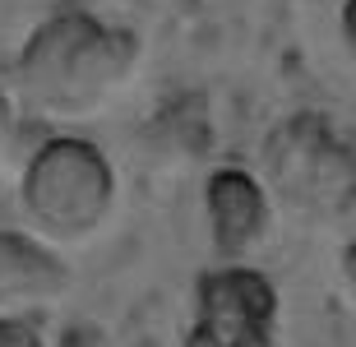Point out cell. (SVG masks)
I'll return each mask as SVG.
<instances>
[{"instance_id": "1", "label": "cell", "mask_w": 356, "mask_h": 347, "mask_svg": "<svg viewBox=\"0 0 356 347\" xmlns=\"http://www.w3.org/2000/svg\"><path fill=\"white\" fill-rule=\"evenodd\" d=\"M134 60H139V38L130 28L106 24L92 10H56L19 47L14 88L38 116H92L106 97L125 88Z\"/></svg>"}, {"instance_id": "2", "label": "cell", "mask_w": 356, "mask_h": 347, "mask_svg": "<svg viewBox=\"0 0 356 347\" xmlns=\"http://www.w3.org/2000/svg\"><path fill=\"white\" fill-rule=\"evenodd\" d=\"M259 176L287 213L338 223L356 213V134L329 111H291L259 144Z\"/></svg>"}, {"instance_id": "3", "label": "cell", "mask_w": 356, "mask_h": 347, "mask_svg": "<svg viewBox=\"0 0 356 347\" xmlns=\"http://www.w3.org/2000/svg\"><path fill=\"white\" fill-rule=\"evenodd\" d=\"M28 223L47 241H88L116 209V167L92 139L51 134L33 148L19 176Z\"/></svg>"}, {"instance_id": "4", "label": "cell", "mask_w": 356, "mask_h": 347, "mask_svg": "<svg viewBox=\"0 0 356 347\" xmlns=\"http://www.w3.org/2000/svg\"><path fill=\"white\" fill-rule=\"evenodd\" d=\"M277 287L264 268L218 264L190 287V324L181 347H277Z\"/></svg>"}, {"instance_id": "5", "label": "cell", "mask_w": 356, "mask_h": 347, "mask_svg": "<svg viewBox=\"0 0 356 347\" xmlns=\"http://www.w3.org/2000/svg\"><path fill=\"white\" fill-rule=\"evenodd\" d=\"M204 218L209 241L222 264H245L273 227V195L264 176L250 167H218L204 181Z\"/></svg>"}, {"instance_id": "6", "label": "cell", "mask_w": 356, "mask_h": 347, "mask_svg": "<svg viewBox=\"0 0 356 347\" xmlns=\"http://www.w3.org/2000/svg\"><path fill=\"white\" fill-rule=\"evenodd\" d=\"M70 287L65 259L47 245V236L0 232V315L38 310Z\"/></svg>"}, {"instance_id": "7", "label": "cell", "mask_w": 356, "mask_h": 347, "mask_svg": "<svg viewBox=\"0 0 356 347\" xmlns=\"http://www.w3.org/2000/svg\"><path fill=\"white\" fill-rule=\"evenodd\" d=\"M0 347H47V343H42V329L28 320V310H10V315H0Z\"/></svg>"}, {"instance_id": "8", "label": "cell", "mask_w": 356, "mask_h": 347, "mask_svg": "<svg viewBox=\"0 0 356 347\" xmlns=\"http://www.w3.org/2000/svg\"><path fill=\"white\" fill-rule=\"evenodd\" d=\"M60 347H106L102 343V329H92V324H70Z\"/></svg>"}, {"instance_id": "9", "label": "cell", "mask_w": 356, "mask_h": 347, "mask_svg": "<svg viewBox=\"0 0 356 347\" xmlns=\"http://www.w3.org/2000/svg\"><path fill=\"white\" fill-rule=\"evenodd\" d=\"M338 33H343L347 56L356 60V0H343V10H338Z\"/></svg>"}, {"instance_id": "10", "label": "cell", "mask_w": 356, "mask_h": 347, "mask_svg": "<svg viewBox=\"0 0 356 347\" xmlns=\"http://www.w3.org/2000/svg\"><path fill=\"white\" fill-rule=\"evenodd\" d=\"M338 273H343V287H347V296L356 301V236L343 245V259H338Z\"/></svg>"}, {"instance_id": "11", "label": "cell", "mask_w": 356, "mask_h": 347, "mask_svg": "<svg viewBox=\"0 0 356 347\" xmlns=\"http://www.w3.org/2000/svg\"><path fill=\"white\" fill-rule=\"evenodd\" d=\"M10 134H14V97H10V88L0 83V148L10 144Z\"/></svg>"}, {"instance_id": "12", "label": "cell", "mask_w": 356, "mask_h": 347, "mask_svg": "<svg viewBox=\"0 0 356 347\" xmlns=\"http://www.w3.org/2000/svg\"><path fill=\"white\" fill-rule=\"evenodd\" d=\"M134 347H162V343H158V338H139Z\"/></svg>"}]
</instances>
